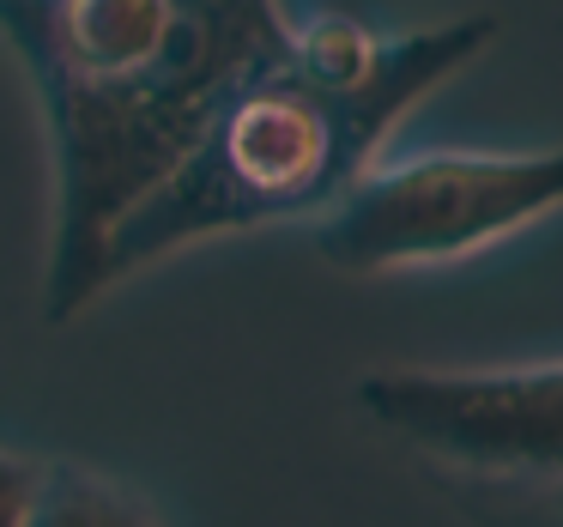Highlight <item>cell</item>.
<instances>
[{
	"mask_svg": "<svg viewBox=\"0 0 563 527\" xmlns=\"http://www.w3.org/2000/svg\"><path fill=\"white\" fill-rule=\"evenodd\" d=\"M285 31L279 0H0V37L49 140V321L98 304L103 237L176 171L224 86Z\"/></svg>",
	"mask_w": 563,
	"mask_h": 527,
	"instance_id": "cell-1",
	"label": "cell"
},
{
	"mask_svg": "<svg viewBox=\"0 0 563 527\" xmlns=\"http://www.w3.org/2000/svg\"><path fill=\"white\" fill-rule=\"evenodd\" d=\"M497 37L490 13L442 19L424 31L388 37L364 79H328L291 55V31L273 55L224 86L200 134L158 188L134 200L103 237L98 297L134 279L164 255H183L212 237L267 231V224H316L369 164L388 134L437 98L454 74L478 62Z\"/></svg>",
	"mask_w": 563,
	"mask_h": 527,
	"instance_id": "cell-2",
	"label": "cell"
},
{
	"mask_svg": "<svg viewBox=\"0 0 563 527\" xmlns=\"http://www.w3.org/2000/svg\"><path fill=\"white\" fill-rule=\"evenodd\" d=\"M352 400L473 503L563 521V358L490 370L388 364L364 370Z\"/></svg>",
	"mask_w": 563,
	"mask_h": 527,
	"instance_id": "cell-3",
	"label": "cell"
},
{
	"mask_svg": "<svg viewBox=\"0 0 563 527\" xmlns=\"http://www.w3.org/2000/svg\"><path fill=\"white\" fill-rule=\"evenodd\" d=\"M563 212V146L533 152H412L369 164L309 231L328 267L376 273L449 267Z\"/></svg>",
	"mask_w": 563,
	"mask_h": 527,
	"instance_id": "cell-4",
	"label": "cell"
},
{
	"mask_svg": "<svg viewBox=\"0 0 563 527\" xmlns=\"http://www.w3.org/2000/svg\"><path fill=\"white\" fill-rule=\"evenodd\" d=\"M19 527H170L140 491L79 461H43Z\"/></svg>",
	"mask_w": 563,
	"mask_h": 527,
	"instance_id": "cell-5",
	"label": "cell"
},
{
	"mask_svg": "<svg viewBox=\"0 0 563 527\" xmlns=\"http://www.w3.org/2000/svg\"><path fill=\"white\" fill-rule=\"evenodd\" d=\"M37 466L43 461H31V454L0 449V527L25 521V503H31V485H37Z\"/></svg>",
	"mask_w": 563,
	"mask_h": 527,
	"instance_id": "cell-6",
	"label": "cell"
}]
</instances>
